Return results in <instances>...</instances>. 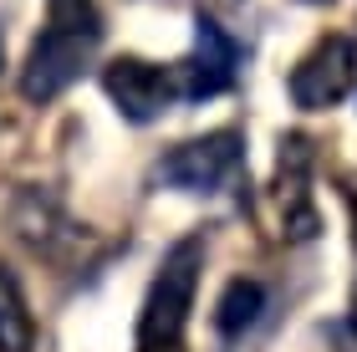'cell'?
Listing matches in <instances>:
<instances>
[{
    "mask_svg": "<svg viewBox=\"0 0 357 352\" xmlns=\"http://www.w3.org/2000/svg\"><path fill=\"white\" fill-rule=\"evenodd\" d=\"M199 270H204V240L184 235L164 255L149 296H143L138 352H189L184 347V327H189V312H194V291H199Z\"/></svg>",
    "mask_w": 357,
    "mask_h": 352,
    "instance_id": "6da1fadb",
    "label": "cell"
},
{
    "mask_svg": "<svg viewBox=\"0 0 357 352\" xmlns=\"http://www.w3.org/2000/svg\"><path fill=\"white\" fill-rule=\"evenodd\" d=\"M245 164V138L235 128H220V133H204V138H184L158 158V179L169 189H184V194H215L240 174Z\"/></svg>",
    "mask_w": 357,
    "mask_h": 352,
    "instance_id": "7a4b0ae2",
    "label": "cell"
},
{
    "mask_svg": "<svg viewBox=\"0 0 357 352\" xmlns=\"http://www.w3.org/2000/svg\"><path fill=\"white\" fill-rule=\"evenodd\" d=\"M92 46L97 41L82 36V31H67V26L46 21V31L31 41V56H26V67H21V98L26 102H56L61 92L82 77Z\"/></svg>",
    "mask_w": 357,
    "mask_h": 352,
    "instance_id": "3957f363",
    "label": "cell"
},
{
    "mask_svg": "<svg viewBox=\"0 0 357 352\" xmlns=\"http://www.w3.org/2000/svg\"><path fill=\"white\" fill-rule=\"evenodd\" d=\"M291 102L301 113H327L357 87V46L347 36H321L296 67H291Z\"/></svg>",
    "mask_w": 357,
    "mask_h": 352,
    "instance_id": "277c9868",
    "label": "cell"
},
{
    "mask_svg": "<svg viewBox=\"0 0 357 352\" xmlns=\"http://www.w3.org/2000/svg\"><path fill=\"white\" fill-rule=\"evenodd\" d=\"M235 61H240V46L225 36V31L199 15L194 21V52L184 61H174L169 77H174V98L178 102H204V98H220L230 92L235 82Z\"/></svg>",
    "mask_w": 357,
    "mask_h": 352,
    "instance_id": "5b68a950",
    "label": "cell"
},
{
    "mask_svg": "<svg viewBox=\"0 0 357 352\" xmlns=\"http://www.w3.org/2000/svg\"><path fill=\"white\" fill-rule=\"evenodd\" d=\"M102 92L112 98V107H118L128 123H153L174 102V77H169V67H158V61L112 56L102 67Z\"/></svg>",
    "mask_w": 357,
    "mask_h": 352,
    "instance_id": "8992f818",
    "label": "cell"
},
{
    "mask_svg": "<svg viewBox=\"0 0 357 352\" xmlns=\"http://www.w3.org/2000/svg\"><path fill=\"white\" fill-rule=\"evenodd\" d=\"M261 312H266V286L261 281H230L225 286V296L215 301V327H220V337H240V332H250L255 322H261Z\"/></svg>",
    "mask_w": 357,
    "mask_h": 352,
    "instance_id": "52a82bcc",
    "label": "cell"
},
{
    "mask_svg": "<svg viewBox=\"0 0 357 352\" xmlns=\"http://www.w3.org/2000/svg\"><path fill=\"white\" fill-rule=\"evenodd\" d=\"M31 347H36V322H31L26 296L10 281V270H0V352H31Z\"/></svg>",
    "mask_w": 357,
    "mask_h": 352,
    "instance_id": "ba28073f",
    "label": "cell"
},
{
    "mask_svg": "<svg viewBox=\"0 0 357 352\" xmlns=\"http://www.w3.org/2000/svg\"><path fill=\"white\" fill-rule=\"evenodd\" d=\"M46 21L102 41V10H97V0H46Z\"/></svg>",
    "mask_w": 357,
    "mask_h": 352,
    "instance_id": "9c48e42d",
    "label": "cell"
},
{
    "mask_svg": "<svg viewBox=\"0 0 357 352\" xmlns=\"http://www.w3.org/2000/svg\"><path fill=\"white\" fill-rule=\"evenodd\" d=\"M347 322H352V332H357V286H352V307H347Z\"/></svg>",
    "mask_w": 357,
    "mask_h": 352,
    "instance_id": "30bf717a",
    "label": "cell"
},
{
    "mask_svg": "<svg viewBox=\"0 0 357 352\" xmlns=\"http://www.w3.org/2000/svg\"><path fill=\"white\" fill-rule=\"evenodd\" d=\"M312 6H327V0H312Z\"/></svg>",
    "mask_w": 357,
    "mask_h": 352,
    "instance_id": "8fae6325",
    "label": "cell"
}]
</instances>
